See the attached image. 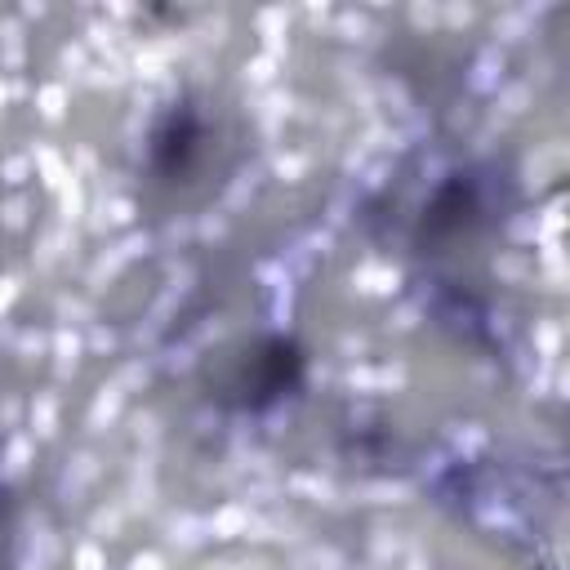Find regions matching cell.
Masks as SVG:
<instances>
[{"label":"cell","mask_w":570,"mask_h":570,"mask_svg":"<svg viewBox=\"0 0 570 570\" xmlns=\"http://www.w3.org/2000/svg\"><path fill=\"white\" fill-rule=\"evenodd\" d=\"M200 142H205V125L200 116L183 102V107H169L156 129H151V142H147V160H151V174L165 178V183H178L196 169V156H200Z\"/></svg>","instance_id":"obj_2"},{"label":"cell","mask_w":570,"mask_h":570,"mask_svg":"<svg viewBox=\"0 0 570 570\" xmlns=\"http://www.w3.org/2000/svg\"><path fill=\"white\" fill-rule=\"evenodd\" d=\"M307 379V352L289 334H254L236 338L205 356L200 387L205 401L232 414H263L294 396Z\"/></svg>","instance_id":"obj_1"}]
</instances>
